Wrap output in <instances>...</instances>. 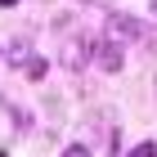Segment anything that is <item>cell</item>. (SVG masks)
<instances>
[{
    "instance_id": "8",
    "label": "cell",
    "mask_w": 157,
    "mask_h": 157,
    "mask_svg": "<svg viewBox=\"0 0 157 157\" xmlns=\"http://www.w3.org/2000/svg\"><path fill=\"white\" fill-rule=\"evenodd\" d=\"M153 18H157V0H153Z\"/></svg>"
},
{
    "instance_id": "7",
    "label": "cell",
    "mask_w": 157,
    "mask_h": 157,
    "mask_svg": "<svg viewBox=\"0 0 157 157\" xmlns=\"http://www.w3.org/2000/svg\"><path fill=\"white\" fill-rule=\"evenodd\" d=\"M13 5H18V0H0V9H13Z\"/></svg>"
},
{
    "instance_id": "6",
    "label": "cell",
    "mask_w": 157,
    "mask_h": 157,
    "mask_svg": "<svg viewBox=\"0 0 157 157\" xmlns=\"http://www.w3.org/2000/svg\"><path fill=\"white\" fill-rule=\"evenodd\" d=\"M63 157H90V148H85V144H72V148H67Z\"/></svg>"
},
{
    "instance_id": "3",
    "label": "cell",
    "mask_w": 157,
    "mask_h": 157,
    "mask_svg": "<svg viewBox=\"0 0 157 157\" xmlns=\"http://www.w3.org/2000/svg\"><path fill=\"white\" fill-rule=\"evenodd\" d=\"M90 59L103 67V72H121V63H126V54H121V45H112V40H103V45H94V54Z\"/></svg>"
},
{
    "instance_id": "1",
    "label": "cell",
    "mask_w": 157,
    "mask_h": 157,
    "mask_svg": "<svg viewBox=\"0 0 157 157\" xmlns=\"http://www.w3.org/2000/svg\"><path fill=\"white\" fill-rule=\"evenodd\" d=\"M144 36V23L139 18H126V13H112L108 18V40L112 45H126V40H139Z\"/></svg>"
},
{
    "instance_id": "2",
    "label": "cell",
    "mask_w": 157,
    "mask_h": 157,
    "mask_svg": "<svg viewBox=\"0 0 157 157\" xmlns=\"http://www.w3.org/2000/svg\"><path fill=\"white\" fill-rule=\"evenodd\" d=\"M90 54H94V45H90V40H67V45H63V67H72V72H81L85 63H90Z\"/></svg>"
},
{
    "instance_id": "4",
    "label": "cell",
    "mask_w": 157,
    "mask_h": 157,
    "mask_svg": "<svg viewBox=\"0 0 157 157\" xmlns=\"http://www.w3.org/2000/svg\"><path fill=\"white\" fill-rule=\"evenodd\" d=\"M27 76H32V81H40V76H45V59H32V63H27Z\"/></svg>"
},
{
    "instance_id": "5",
    "label": "cell",
    "mask_w": 157,
    "mask_h": 157,
    "mask_svg": "<svg viewBox=\"0 0 157 157\" xmlns=\"http://www.w3.org/2000/svg\"><path fill=\"white\" fill-rule=\"evenodd\" d=\"M135 157H157V144H153V139H148V144H139V148H135Z\"/></svg>"
}]
</instances>
